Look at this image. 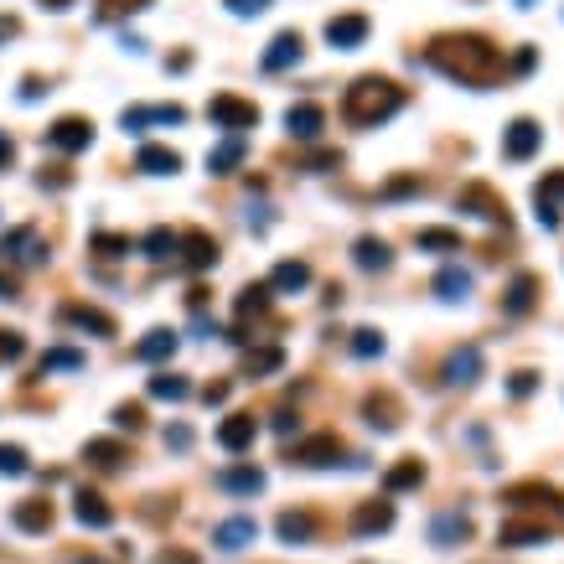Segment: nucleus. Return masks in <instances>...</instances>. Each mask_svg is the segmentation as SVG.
Returning <instances> with one entry per match:
<instances>
[{"label":"nucleus","instance_id":"393cba45","mask_svg":"<svg viewBox=\"0 0 564 564\" xmlns=\"http://www.w3.org/2000/svg\"><path fill=\"white\" fill-rule=\"evenodd\" d=\"M352 259H358V270H389V264H394V249L383 244V239H373V233H363V239L352 244Z\"/></svg>","mask_w":564,"mask_h":564},{"label":"nucleus","instance_id":"7c9ffc66","mask_svg":"<svg viewBox=\"0 0 564 564\" xmlns=\"http://www.w3.org/2000/svg\"><path fill=\"white\" fill-rule=\"evenodd\" d=\"M306 285H311V264H306V259H285V264H275L270 290H306Z\"/></svg>","mask_w":564,"mask_h":564},{"label":"nucleus","instance_id":"79ce46f5","mask_svg":"<svg viewBox=\"0 0 564 564\" xmlns=\"http://www.w3.org/2000/svg\"><path fill=\"white\" fill-rule=\"evenodd\" d=\"M26 471H32V461L21 445H0V477H26Z\"/></svg>","mask_w":564,"mask_h":564},{"label":"nucleus","instance_id":"cd10ccee","mask_svg":"<svg viewBox=\"0 0 564 564\" xmlns=\"http://www.w3.org/2000/svg\"><path fill=\"white\" fill-rule=\"evenodd\" d=\"M68 326H83V332H94V337H114V321L104 316V311H94V306H63L57 311Z\"/></svg>","mask_w":564,"mask_h":564},{"label":"nucleus","instance_id":"3c124183","mask_svg":"<svg viewBox=\"0 0 564 564\" xmlns=\"http://www.w3.org/2000/svg\"><path fill=\"white\" fill-rule=\"evenodd\" d=\"M166 445H171V451H187V445H192V430H187V425L166 430Z\"/></svg>","mask_w":564,"mask_h":564},{"label":"nucleus","instance_id":"58836bf2","mask_svg":"<svg viewBox=\"0 0 564 564\" xmlns=\"http://www.w3.org/2000/svg\"><path fill=\"white\" fill-rule=\"evenodd\" d=\"M140 254H145V259H171V254H176V233H171V228H151V233L140 239Z\"/></svg>","mask_w":564,"mask_h":564},{"label":"nucleus","instance_id":"2eb2a0df","mask_svg":"<svg viewBox=\"0 0 564 564\" xmlns=\"http://www.w3.org/2000/svg\"><path fill=\"white\" fill-rule=\"evenodd\" d=\"M533 202H539V223L554 233L559 228V202H564V171H549L539 187H533Z\"/></svg>","mask_w":564,"mask_h":564},{"label":"nucleus","instance_id":"ea45409f","mask_svg":"<svg viewBox=\"0 0 564 564\" xmlns=\"http://www.w3.org/2000/svg\"><path fill=\"white\" fill-rule=\"evenodd\" d=\"M88 249L104 254V259H125V254H130V239H125V233H94V239H88Z\"/></svg>","mask_w":564,"mask_h":564},{"label":"nucleus","instance_id":"dca6fc26","mask_svg":"<svg viewBox=\"0 0 564 564\" xmlns=\"http://www.w3.org/2000/svg\"><path fill=\"white\" fill-rule=\"evenodd\" d=\"M326 42L342 47V52L363 47L368 42V16H358V11H352V16H332V21H326Z\"/></svg>","mask_w":564,"mask_h":564},{"label":"nucleus","instance_id":"8fccbe9b","mask_svg":"<svg viewBox=\"0 0 564 564\" xmlns=\"http://www.w3.org/2000/svg\"><path fill=\"white\" fill-rule=\"evenodd\" d=\"M404 192H420V176H399V182L383 187V197H404Z\"/></svg>","mask_w":564,"mask_h":564},{"label":"nucleus","instance_id":"1a4fd4ad","mask_svg":"<svg viewBox=\"0 0 564 564\" xmlns=\"http://www.w3.org/2000/svg\"><path fill=\"white\" fill-rule=\"evenodd\" d=\"M187 120V109L182 104H135L120 114V125L125 130H145V125H182Z\"/></svg>","mask_w":564,"mask_h":564},{"label":"nucleus","instance_id":"5701e85b","mask_svg":"<svg viewBox=\"0 0 564 564\" xmlns=\"http://www.w3.org/2000/svg\"><path fill=\"white\" fill-rule=\"evenodd\" d=\"M176 342H182V337H176L171 326H156V332H145V337L135 342V358H140V363H166L171 352H176Z\"/></svg>","mask_w":564,"mask_h":564},{"label":"nucleus","instance_id":"6e6552de","mask_svg":"<svg viewBox=\"0 0 564 564\" xmlns=\"http://www.w3.org/2000/svg\"><path fill=\"white\" fill-rule=\"evenodd\" d=\"M47 145L52 151H88V145H94V120H83V114H63V120H57L52 130H47Z\"/></svg>","mask_w":564,"mask_h":564},{"label":"nucleus","instance_id":"423d86ee","mask_svg":"<svg viewBox=\"0 0 564 564\" xmlns=\"http://www.w3.org/2000/svg\"><path fill=\"white\" fill-rule=\"evenodd\" d=\"M456 202H461V213H477L482 223H502V228H508V202H502L487 182H466Z\"/></svg>","mask_w":564,"mask_h":564},{"label":"nucleus","instance_id":"20e7f679","mask_svg":"<svg viewBox=\"0 0 564 564\" xmlns=\"http://www.w3.org/2000/svg\"><path fill=\"white\" fill-rule=\"evenodd\" d=\"M207 120H213L218 130H228V135H249L259 125V109L249 99H239V94H218L213 104H207Z\"/></svg>","mask_w":564,"mask_h":564},{"label":"nucleus","instance_id":"b1692460","mask_svg":"<svg viewBox=\"0 0 564 564\" xmlns=\"http://www.w3.org/2000/svg\"><path fill=\"white\" fill-rule=\"evenodd\" d=\"M135 171L171 176V171H182V156H176L171 145H140V156H135Z\"/></svg>","mask_w":564,"mask_h":564},{"label":"nucleus","instance_id":"4468645a","mask_svg":"<svg viewBox=\"0 0 564 564\" xmlns=\"http://www.w3.org/2000/svg\"><path fill=\"white\" fill-rule=\"evenodd\" d=\"M482 378V347H456L451 358H445V383L451 389H466V383Z\"/></svg>","mask_w":564,"mask_h":564},{"label":"nucleus","instance_id":"2f4dec72","mask_svg":"<svg viewBox=\"0 0 564 564\" xmlns=\"http://www.w3.org/2000/svg\"><path fill=\"white\" fill-rule=\"evenodd\" d=\"M275 533H280V544H311V533H316V518H311V513H280Z\"/></svg>","mask_w":564,"mask_h":564},{"label":"nucleus","instance_id":"4be33fe9","mask_svg":"<svg viewBox=\"0 0 564 564\" xmlns=\"http://www.w3.org/2000/svg\"><path fill=\"white\" fill-rule=\"evenodd\" d=\"M11 523H16L21 533H47V528H52V502H47V497H26V502H16Z\"/></svg>","mask_w":564,"mask_h":564},{"label":"nucleus","instance_id":"bb28decb","mask_svg":"<svg viewBox=\"0 0 564 564\" xmlns=\"http://www.w3.org/2000/svg\"><path fill=\"white\" fill-rule=\"evenodd\" d=\"M533 295H539V275H513V285H508V301H502V311L508 316H528L533 311Z\"/></svg>","mask_w":564,"mask_h":564},{"label":"nucleus","instance_id":"f704fd0d","mask_svg":"<svg viewBox=\"0 0 564 564\" xmlns=\"http://www.w3.org/2000/svg\"><path fill=\"white\" fill-rule=\"evenodd\" d=\"M88 358H83V352L78 347H47L42 352V373H78Z\"/></svg>","mask_w":564,"mask_h":564},{"label":"nucleus","instance_id":"13d9d810","mask_svg":"<svg viewBox=\"0 0 564 564\" xmlns=\"http://www.w3.org/2000/svg\"><path fill=\"white\" fill-rule=\"evenodd\" d=\"M42 6H47V11H68V6H73V0H42Z\"/></svg>","mask_w":564,"mask_h":564},{"label":"nucleus","instance_id":"37998d69","mask_svg":"<svg viewBox=\"0 0 564 564\" xmlns=\"http://www.w3.org/2000/svg\"><path fill=\"white\" fill-rule=\"evenodd\" d=\"M285 363V352L280 347H259V352H249V378H264V373H275Z\"/></svg>","mask_w":564,"mask_h":564},{"label":"nucleus","instance_id":"f03ea898","mask_svg":"<svg viewBox=\"0 0 564 564\" xmlns=\"http://www.w3.org/2000/svg\"><path fill=\"white\" fill-rule=\"evenodd\" d=\"M399 109H404V88L394 78H383V73H363L342 94V120L358 125V130H373L383 120H394Z\"/></svg>","mask_w":564,"mask_h":564},{"label":"nucleus","instance_id":"49530a36","mask_svg":"<svg viewBox=\"0 0 564 564\" xmlns=\"http://www.w3.org/2000/svg\"><path fill=\"white\" fill-rule=\"evenodd\" d=\"M26 352V337L21 332H0V363H16Z\"/></svg>","mask_w":564,"mask_h":564},{"label":"nucleus","instance_id":"6e6d98bb","mask_svg":"<svg viewBox=\"0 0 564 564\" xmlns=\"http://www.w3.org/2000/svg\"><path fill=\"white\" fill-rule=\"evenodd\" d=\"M528 68H533V47H523V52L513 57V73H528Z\"/></svg>","mask_w":564,"mask_h":564},{"label":"nucleus","instance_id":"052dcab7","mask_svg":"<svg viewBox=\"0 0 564 564\" xmlns=\"http://www.w3.org/2000/svg\"><path fill=\"white\" fill-rule=\"evenodd\" d=\"M78 564H99V559H78Z\"/></svg>","mask_w":564,"mask_h":564},{"label":"nucleus","instance_id":"4d7b16f0","mask_svg":"<svg viewBox=\"0 0 564 564\" xmlns=\"http://www.w3.org/2000/svg\"><path fill=\"white\" fill-rule=\"evenodd\" d=\"M11 156H16V145H11V135H6V130H0V166H6Z\"/></svg>","mask_w":564,"mask_h":564},{"label":"nucleus","instance_id":"4c0bfd02","mask_svg":"<svg viewBox=\"0 0 564 564\" xmlns=\"http://www.w3.org/2000/svg\"><path fill=\"white\" fill-rule=\"evenodd\" d=\"M187 394H192V383L182 373H156L151 378V399H171L176 404V399H187Z\"/></svg>","mask_w":564,"mask_h":564},{"label":"nucleus","instance_id":"ddd939ff","mask_svg":"<svg viewBox=\"0 0 564 564\" xmlns=\"http://www.w3.org/2000/svg\"><path fill=\"white\" fill-rule=\"evenodd\" d=\"M497 544H508V549H539V544H549V523L513 518V523L497 528Z\"/></svg>","mask_w":564,"mask_h":564},{"label":"nucleus","instance_id":"aec40b11","mask_svg":"<svg viewBox=\"0 0 564 564\" xmlns=\"http://www.w3.org/2000/svg\"><path fill=\"white\" fill-rule=\"evenodd\" d=\"M218 487L233 492V497H254V492H264V471L259 466H223L218 471Z\"/></svg>","mask_w":564,"mask_h":564},{"label":"nucleus","instance_id":"603ef678","mask_svg":"<svg viewBox=\"0 0 564 564\" xmlns=\"http://www.w3.org/2000/svg\"><path fill=\"white\" fill-rule=\"evenodd\" d=\"M295 430H301V420H295L290 409H285V414H275V435H295Z\"/></svg>","mask_w":564,"mask_h":564},{"label":"nucleus","instance_id":"5fc2aeb1","mask_svg":"<svg viewBox=\"0 0 564 564\" xmlns=\"http://www.w3.org/2000/svg\"><path fill=\"white\" fill-rule=\"evenodd\" d=\"M156 564H197V554H187V549H176V554H171V549H166Z\"/></svg>","mask_w":564,"mask_h":564},{"label":"nucleus","instance_id":"c9c22d12","mask_svg":"<svg viewBox=\"0 0 564 564\" xmlns=\"http://www.w3.org/2000/svg\"><path fill=\"white\" fill-rule=\"evenodd\" d=\"M414 244L435 249V254H461V233H451V228H420V233H414Z\"/></svg>","mask_w":564,"mask_h":564},{"label":"nucleus","instance_id":"c03bdc74","mask_svg":"<svg viewBox=\"0 0 564 564\" xmlns=\"http://www.w3.org/2000/svg\"><path fill=\"white\" fill-rule=\"evenodd\" d=\"M368 414H373V420H368L373 430H394V425H399V420H394V404H389V399H368Z\"/></svg>","mask_w":564,"mask_h":564},{"label":"nucleus","instance_id":"a211bd4d","mask_svg":"<svg viewBox=\"0 0 564 564\" xmlns=\"http://www.w3.org/2000/svg\"><path fill=\"white\" fill-rule=\"evenodd\" d=\"M321 125H326V114H321V104H311V99H301V104L285 109V130H290L295 140H316Z\"/></svg>","mask_w":564,"mask_h":564},{"label":"nucleus","instance_id":"864d4df0","mask_svg":"<svg viewBox=\"0 0 564 564\" xmlns=\"http://www.w3.org/2000/svg\"><path fill=\"white\" fill-rule=\"evenodd\" d=\"M16 32H21V21H16V16H0V47H6Z\"/></svg>","mask_w":564,"mask_h":564},{"label":"nucleus","instance_id":"9d476101","mask_svg":"<svg viewBox=\"0 0 564 564\" xmlns=\"http://www.w3.org/2000/svg\"><path fill=\"white\" fill-rule=\"evenodd\" d=\"M254 539H259V523L254 518H223L213 528V549H223V554H244Z\"/></svg>","mask_w":564,"mask_h":564},{"label":"nucleus","instance_id":"de8ad7c7","mask_svg":"<svg viewBox=\"0 0 564 564\" xmlns=\"http://www.w3.org/2000/svg\"><path fill=\"white\" fill-rule=\"evenodd\" d=\"M223 6L233 16H264V11H270V0H223Z\"/></svg>","mask_w":564,"mask_h":564},{"label":"nucleus","instance_id":"6ab92c4d","mask_svg":"<svg viewBox=\"0 0 564 564\" xmlns=\"http://www.w3.org/2000/svg\"><path fill=\"white\" fill-rule=\"evenodd\" d=\"M337 456H342L337 435H306L301 445H295V461H301V466H332Z\"/></svg>","mask_w":564,"mask_h":564},{"label":"nucleus","instance_id":"72a5a7b5","mask_svg":"<svg viewBox=\"0 0 564 564\" xmlns=\"http://www.w3.org/2000/svg\"><path fill=\"white\" fill-rule=\"evenodd\" d=\"M83 461L99 466V471H114V466L125 461V445H120V440H88V445H83Z\"/></svg>","mask_w":564,"mask_h":564},{"label":"nucleus","instance_id":"f3484780","mask_svg":"<svg viewBox=\"0 0 564 564\" xmlns=\"http://www.w3.org/2000/svg\"><path fill=\"white\" fill-rule=\"evenodd\" d=\"M254 435H259V420H254V414H228V420L218 425V445H223V451H233V456L249 451Z\"/></svg>","mask_w":564,"mask_h":564},{"label":"nucleus","instance_id":"39448f33","mask_svg":"<svg viewBox=\"0 0 564 564\" xmlns=\"http://www.w3.org/2000/svg\"><path fill=\"white\" fill-rule=\"evenodd\" d=\"M539 145H544V125L528 120V114L502 130V156H508V161H533V156H539Z\"/></svg>","mask_w":564,"mask_h":564},{"label":"nucleus","instance_id":"c85d7f7f","mask_svg":"<svg viewBox=\"0 0 564 564\" xmlns=\"http://www.w3.org/2000/svg\"><path fill=\"white\" fill-rule=\"evenodd\" d=\"M244 151H249V140H244V135H228L218 151H207V171H213V176H228L233 166L244 161Z\"/></svg>","mask_w":564,"mask_h":564},{"label":"nucleus","instance_id":"412c9836","mask_svg":"<svg viewBox=\"0 0 564 564\" xmlns=\"http://www.w3.org/2000/svg\"><path fill=\"white\" fill-rule=\"evenodd\" d=\"M73 518H78L83 528H109V523H114V508H109V502H104L99 492H88V487H83V492L73 497Z\"/></svg>","mask_w":564,"mask_h":564},{"label":"nucleus","instance_id":"f257e3e1","mask_svg":"<svg viewBox=\"0 0 564 564\" xmlns=\"http://www.w3.org/2000/svg\"><path fill=\"white\" fill-rule=\"evenodd\" d=\"M425 63L435 73H445L451 83H466V88H492L502 73H508V63H502V47H492L487 37L477 32H451V37H435L425 47Z\"/></svg>","mask_w":564,"mask_h":564},{"label":"nucleus","instance_id":"09e8293b","mask_svg":"<svg viewBox=\"0 0 564 564\" xmlns=\"http://www.w3.org/2000/svg\"><path fill=\"white\" fill-rule=\"evenodd\" d=\"M533 383H539V373H528V368H523V373H513L508 394H513V399H523V394H533Z\"/></svg>","mask_w":564,"mask_h":564},{"label":"nucleus","instance_id":"473e14b6","mask_svg":"<svg viewBox=\"0 0 564 564\" xmlns=\"http://www.w3.org/2000/svg\"><path fill=\"white\" fill-rule=\"evenodd\" d=\"M466 533H471V523H466L461 513H440V518L430 523V539H435L440 549H451V544H461V539H466Z\"/></svg>","mask_w":564,"mask_h":564},{"label":"nucleus","instance_id":"a19ab883","mask_svg":"<svg viewBox=\"0 0 564 564\" xmlns=\"http://www.w3.org/2000/svg\"><path fill=\"white\" fill-rule=\"evenodd\" d=\"M352 358H383V332H373V326L352 332Z\"/></svg>","mask_w":564,"mask_h":564},{"label":"nucleus","instance_id":"a18cd8bd","mask_svg":"<svg viewBox=\"0 0 564 564\" xmlns=\"http://www.w3.org/2000/svg\"><path fill=\"white\" fill-rule=\"evenodd\" d=\"M140 425H145L140 404H120V409H114V430H140Z\"/></svg>","mask_w":564,"mask_h":564},{"label":"nucleus","instance_id":"bf43d9fd","mask_svg":"<svg viewBox=\"0 0 564 564\" xmlns=\"http://www.w3.org/2000/svg\"><path fill=\"white\" fill-rule=\"evenodd\" d=\"M513 6H523V11H528V6H533V0H513Z\"/></svg>","mask_w":564,"mask_h":564},{"label":"nucleus","instance_id":"e433bc0d","mask_svg":"<svg viewBox=\"0 0 564 564\" xmlns=\"http://www.w3.org/2000/svg\"><path fill=\"white\" fill-rule=\"evenodd\" d=\"M233 311H239L244 321L249 316H264V311H270V285H244L239 301H233Z\"/></svg>","mask_w":564,"mask_h":564},{"label":"nucleus","instance_id":"9b49d317","mask_svg":"<svg viewBox=\"0 0 564 564\" xmlns=\"http://www.w3.org/2000/svg\"><path fill=\"white\" fill-rule=\"evenodd\" d=\"M394 528V502L389 497H373V502H358V513H352V533L368 539V533H389Z\"/></svg>","mask_w":564,"mask_h":564},{"label":"nucleus","instance_id":"c756f323","mask_svg":"<svg viewBox=\"0 0 564 564\" xmlns=\"http://www.w3.org/2000/svg\"><path fill=\"white\" fill-rule=\"evenodd\" d=\"M435 295H440V301H466V295H471V270L445 264V270L435 275Z\"/></svg>","mask_w":564,"mask_h":564},{"label":"nucleus","instance_id":"7ed1b4c3","mask_svg":"<svg viewBox=\"0 0 564 564\" xmlns=\"http://www.w3.org/2000/svg\"><path fill=\"white\" fill-rule=\"evenodd\" d=\"M502 502H508V508H523V513H554V518H564V492L549 487V482H513L508 492H502Z\"/></svg>","mask_w":564,"mask_h":564},{"label":"nucleus","instance_id":"f8f14e48","mask_svg":"<svg viewBox=\"0 0 564 564\" xmlns=\"http://www.w3.org/2000/svg\"><path fill=\"white\" fill-rule=\"evenodd\" d=\"M301 52H306L301 32H280V37H275L270 47H264L259 68H264V73H285V68H295V63H301Z\"/></svg>","mask_w":564,"mask_h":564},{"label":"nucleus","instance_id":"a878e982","mask_svg":"<svg viewBox=\"0 0 564 564\" xmlns=\"http://www.w3.org/2000/svg\"><path fill=\"white\" fill-rule=\"evenodd\" d=\"M420 482H425V461H420V456H404V461L389 471V477H383V492H389V497H394V492H414Z\"/></svg>","mask_w":564,"mask_h":564},{"label":"nucleus","instance_id":"0eeeda50","mask_svg":"<svg viewBox=\"0 0 564 564\" xmlns=\"http://www.w3.org/2000/svg\"><path fill=\"white\" fill-rule=\"evenodd\" d=\"M176 254H182V270H192V275H202V270H213L218 264V244H213V233H202V228L176 233Z\"/></svg>","mask_w":564,"mask_h":564}]
</instances>
